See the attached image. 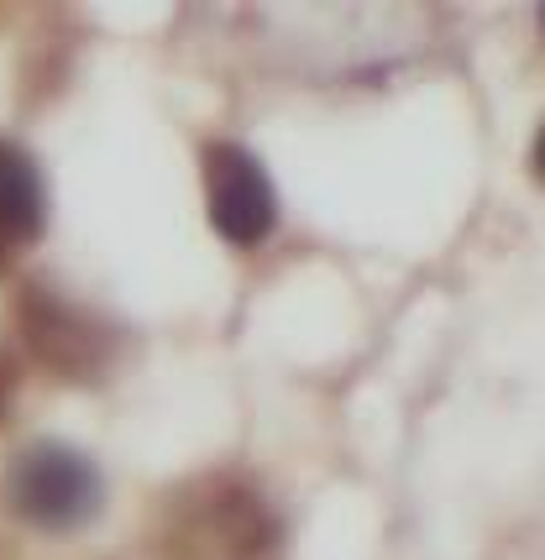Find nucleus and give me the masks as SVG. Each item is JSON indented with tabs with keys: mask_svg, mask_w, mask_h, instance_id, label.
Here are the masks:
<instances>
[{
	"mask_svg": "<svg viewBox=\"0 0 545 560\" xmlns=\"http://www.w3.org/2000/svg\"><path fill=\"white\" fill-rule=\"evenodd\" d=\"M100 498H105L100 471L69 445H32L11 466V503L32 529H48V535L84 529L95 518Z\"/></svg>",
	"mask_w": 545,
	"mask_h": 560,
	"instance_id": "obj_1",
	"label": "nucleus"
},
{
	"mask_svg": "<svg viewBox=\"0 0 545 560\" xmlns=\"http://www.w3.org/2000/svg\"><path fill=\"white\" fill-rule=\"evenodd\" d=\"M16 325H22L26 351L48 366L53 377H69V383H95L116 357L111 325H100L90 310H79V304H69V299H58L48 289L22 293Z\"/></svg>",
	"mask_w": 545,
	"mask_h": 560,
	"instance_id": "obj_2",
	"label": "nucleus"
},
{
	"mask_svg": "<svg viewBox=\"0 0 545 560\" xmlns=\"http://www.w3.org/2000/svg\"><path fill=\"white\" fill-rule=\"evenodd\" d=\"M205 210L216 220V231L236 246H257L278 225L272 178L247 147L236 142L205 147Z\"/></svg>",
	"mask_w": 545,
	"mask_h": 560,
	"instance_id": "obj_4",
	"label": "nucleus"
},
{
	"mask_svg": "<svg viewBox=\"0 0 545 560\" xmlns=\"http://www.w3.org/2000/svg\"><path fill=\"white\" fill-rule=\"evenodd\" d=\"M43 220H48V199H43L37 163L26 158L22 147L0 142V236L11 246L37 242Z\"/></svg>",
	"mask_w": 545,
	"mask_h": 560,
	"instance_id": "obj_5",
	"label": "nucleus"
},
{
	"mask_svg": "<svg viewBox=\"0 0 545 560\" xmlns=\"http://www.w3.org/2000/svg\"><path fill=\"white\" fill-rule=\"evenodd\" d=\"M278 545L272 513L247 488H210L178 513L169 556L174 560H268Z\"/></svg>",
	"mask_w": 545,
	"mask_h": 560,
	"instance_id": "obj_3",
	"label": "nucleus"
},
{
	"mask_svg": "<svg viewBox=\"0 0 545 560\" xmlns=\"http://www.w3.org/2000/svg\"><path fill=\"white\" fill-rule=\"evenodd\" d=\"M16 388H22V362L11 351H0V424L16 409Z\"/></svg>",
	"mask_w": 545,
	"mask_h": 560,
	"instance_id": "obj_6",
	"label": "nucleus"
},
{
	"mask_svg": "<svg viewBox=\"0 0 545 560\" xmlns=\"http://www.w3.org/2000/svg\"><path fill=\"white\" fill-rule=\"evenodd\" d=\"M11 252H16V246H11V242H5V236H0V272L11 268Z\"/></svg>",
	"mask_w": 545,
	"mask_h": 560,
	"instance_id": "obj_7",
	"label": "nucleus"
}]
</instances>
